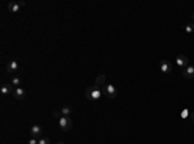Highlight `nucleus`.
Wrapping results in <instances>:
<instances>
[{
	"mask_svg": "<svg viewBox=\"0 0 194 144\" xmlns=\"http://www.w3.org/2000/svg\"><path fill=\"white\" fill-rule=\"evenodd\" d=\"M84 94H86V98L91 102H97V100L100 99V97L102 95L101 93V89H98L97 86L95 85H92V86H88L84 91Z\"/></svg>",
	"mask_w": 194,
	"mask_h": 144,
	"instance_id": "1",
	"label": "nucleus"
},
{
	"mask_svg": "<svg viewBox=\"0 0 194 144\" xmlns=\"http://www.w3.org/2000/svg\"><path fill=\"white\" fill-rule=\"evenodd\" d=\"M101 93L103 97L109 98V99H114V98L118 95V89L111 84H105L101 88Z\"/></svg>",
	"mask_w": 194,
	"mask_h": 144,
	"instance_id": "2",
	"label": "nucleus"
},
{
	"mask_svg": "<svg viewBox=\"0 0 194 144\" xmlns=\"http://www.w3.org/2000/svg\"><path fill=\"white\" fill-rule=\"evenodd\" d=\"M58 125L63 130V131H69V130L73 127V121L69 116H62L61 119H58Z\"/></svg>",
	"mask_w": 194,
	"mask_h": 144,
	"instance_id": "3",
	"label": "nucleus"
},
{
	"mask_svg": "<svg viewBox=\"0 0 194 144\" xmlns=\"http://www.w3.org/2000/svg\"><path fill=\"white\" fill-rule=\"evenodd\" d=\"M176 64H177L179 67H181V68H186L188 66H189V58H188L185 54L177 55V58H176Z\"/></svg>",
	"mask_w": 194,
	"mask_h": 144,
	"instance_id": "4",
	"label": "nucleus"
},
{
	"mask_svg": "<svg viewBox=\"0 0 194 144\" xmlns=\"http://www.w3.org/2000/svg\"><path fill=\"white\" fill-rule=\"evenodd\" d=\"M159 68L163 73H170V72L172 71V64H171V62H168L167 59H162L159 62Z\"/></svg>",
	"mask_w": 194,
	"mask_h": 144,
	"instance_id": "5",
	"label": "nucleus"
},
{
	"mask_svg": "<svg viewBox=\"0 0 194 144\" xmlns=\"http://www.w3.org/2000/svg\"><path fill=\"white\" fill-rule=\"evenodd\" d=\"M30 134L32 135V138L39 139L41 136V134H43V129H41L39 125H34L31 127V130H30Z\"/></svg>",
	"mask_w": 194,
	"mask_h": 144,
	"instance_id": "6",
	"label": "nucleus"
},
{
	"mask_svg": "<svg viewBox=\"0 0 194 144\" xmlns=\"http://www.w3.org/2000/svg\"><path fill=\"white\" fill-rule=\"evenodd\" d=\"M18 70V62L16 59H9L6 62V71L8 72H16Z\"/></svg>",
	"mask_w": 194,
	"mask_h": 144,
	"instance_id": "7",
	"label": "nucleus"
},
{
	"mask_svg": "<svg viewBox=\"0 0 194 144\" xmlns=\"http://www.w3.org/2000/svg\"><path fill=\"white\" fill-rule=\"evenodd\" d=\"M183 76L185 77V78H188V80L193 78V77H194V67H193V66H188L186 68H184Z\"/></svg>",
	"mask_w": 194,
	"mask_h": 144,
	"instance_id": "8",
	"label": "nucleus"
},
{
	"mask_svg": "<svg viewBox=\"0 0 194 144\" xmlns=\"http://www.w3.org/2000/svg\"><path fill=\"white\" fill-rule=\"evenodd\" d=\"M105 83H106V75L101 73V75H98V76H97L96 81H95V86H97L98 89H101L103 85H105Z\"/></svg>",
	"mask_w": 194,
	"mask_h": 144,
	"instance_id": "9",
	"label": "nucleus"
},
{
	"mask_svg": "<svg viewBox=\"0 0 194 144\" xmlns=\"http://www.w3.org/2000/svg\"><path fill=\"white\" fill-rule=\"evenodd\" d=\"M13 97H14L16 99H24V98L26 97L25 89H22V88H17V89L13 91Z\"/></svg>",
	"mask_w": 194,
	"mask_h": 144,
	"instance_id": "10",
	"label": "nucleus"
},
{
	"mask_svg": "<svg viewBox=\"0 0 194 144\" xmlns=\"http://www.w3.org/2000/svg\"><path fill=\"white\" fill-rule=\"evenodd\" d=\"M13 88H12V85H9V84H4V85H1V88H0V93L3 94V95H5V94H9V93H13Z\"/></svg>",
	"mask_w": 194,
	"mask_h": 144,
	"instance_id": "11",
	"label": "nucleus"
},
{
	"mask_svg": "<svg viewBox=\"0 0 194 144\" xmlns=\"http://www.w3.org/2000/svg\"><path fill=\"white\" fill-rule=\"evenodd\" d=\"M19 9H21V6L18 3H9L8 4V11H11L12 13H17L19 12Z\"/></svg>",
	"mask_w": 194,
	"mask_h": 144,
	"instance_id": "12",
	"label": "nucleus"
},
{
	"mask_svg": "<svg viewBox=\"0 0 194 144\" xmlns=\"http://www.w3.org/2000/svg\"><path fill=\"white\" fill-rule=\"evenodd\" d=\"M60 112L62 113V116H69V114L71 113V108L69 106H63L62 108H61Z\"/></svg>",
	"mask_w": 194,
	"mask_h": 144,
	"instance_id": "13",
	"label": "nucleus"
},
{
	"mask_svg": "<svg viewBox=\"0 0 194 144\" xmlns=\"http://www.w3.org/2000/svg\"><path fill=\"white\" fill-rule=\"evenodd\" d=\"M185 31L188 32V34H192V32H194V23H188L185 26Z\"/></svg>",
	"mask_w": 194,
	"mask_h": 144,
	"instance_id": "14",
	"label": "nucleus"
},
{
	"mask_svg": "<svg viewBox=\"0 0 194 144\" xmlns=\"http://www.w3.org/2000/svg\"><path fill=\"white\" fill-rule=\"evenodd\" d=\"M12 84H13V85H16L17 88H19V84H21V78L17 77V76L13 77V78H12Z\"/></svg>",
	"mask_w": 194,
	"mask_h": 144,
	"instance_id": "15",
	"label": "nucleus"
},
{
	"mask_svg": "<svg viewBox=\"0 0 194 144\" xmlns=\"http://www.w3.org/2000/svg\"><path fill=\"white\" fill-rule=\"evenodd\" d=\"M51 143V140L48 139V138H41V139H39V144H49Z\"/></svg>",
	"mask_w": 194,
	"mask_h": 144,
	"instance_id": "16",
	"label": "nucleus"
},
{
	"mask_svg": "<svg viewBox=\"0 0 194 144\" xmlns=\"http://www.w3.org/2000/svg\"><path fill=\"white\" fill-rule=\"evenodd\" d=\"M188 116H189V109H186V108H185V109L181 112V119H186Z\"/></svg>",
	"mask_w": 194,
	"mask_h": 144,
	"instance_id": "17",
	"label": "nucleus"
},
{
	"mask_svg": "<svg viewBox=\"0 0 194 144\" xmlns=\"http://www.w3.org/2000/svg\"><path fill=\"white\" fill-rule=\"evenodd\" d=\"M27 144H39V139L36 138H31L30 140H29V143Z\"/></svg>",
	"mask_w": 194,
	"mask_h": 144,
	"instance_id": "18",
	"label": "nucleus"
},
{
	"mask_svg": "<svg viewBox=\"0 0 194 144\" xmlns=\"http://www.w3.org/2000/svg\"><path fill=\"white\" fill-rule=\"evenodd\" d=\"M61 114H62V113H61V112H58V111H53V116L56 117V119H61V117H62V116H61Z\"/></svg>",
	"mask_w": 194,
	"mask_h": 144,
	"instance_id": "19",
	"label": "nucleus"
},
{
	"mask_svg": "<svg viewBox=\"0 0 194 144\" xmlns=\"http://www.w3.org/2000/svg\"><path fill=\"white\" fill-rule=\"evenodd\" d=\"M18 4H19V6H25L26 5V1H18Z\"/></svg>",
	"mask_w": 194,
	"mask_h": 144,
	"instance_id": "20",
	"label": "nucleus"
},
{
	"mask_svg": "<svg viewBox=\"0 0 194 144\" xmlns=\"http://www.w3.org/2000/svg\"><path fill=\"white\" fill-rule=\"evenodd\" d=\"M192 121H193V122H194V113H193V116H192Z\"/></svg>",
	"mask_w": 194,
	"mask_h": 144,
	"instance_id": "21",
	"label": "nucleus"
},
{
	"mask_svg": "<svg viewBox=\"0 0 194 144\" xmlns=\"http://www.w3.org/2000/svg\"><path fill=\"white\" fill-rule=\"evenodd\" d=\"M57 144H63V142H58Z\"/></svg>",
	"mask_w": 194,
	"mask_h": 144,
	"instance_id": "22",
	"label": "nucleus"
},
{
	"mask_svg": "<svg viewBox=\"0 0 194 144\" xmlns=\"http://www.w3.org/2000/svg\"><path fill=\"white\" fill-rule=\"evenodd\" d=\"M193 21H194V13H193Z\"/></svg>",
	"mask_w": 194,
	"mask_h": 144,
	"instance_id": "23",
	"label": "nucleus"
}]
</instances>
